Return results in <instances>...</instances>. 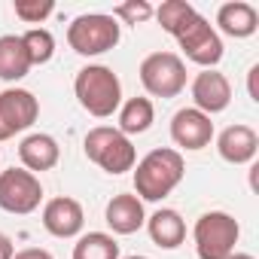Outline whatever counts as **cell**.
I'll use <instances>...</instances> for the list:
<instances>
[{
    "mask_svg": "<svg viewBox=\"0 0 259 259\" xmlns=\"http://www.w3.org/2000/svg\"><path fill=\"white\" fill-rule=\"evenodd\" d=\"M135 171V192L141 201H162L165 195H171L183 174H186V162L180 156V150L174 147H159V150H150Z\"/></svg>",
    "mask_w": 259,
    "mask_h": 259,
    "instance_id": "obj_1",
    "label": "cell"
},
{
    "mask_svg": "<svg viewBox=\"0 0 259 259\" xmlns=\"http://www.w3.org/2000/svg\"><path fill=\"white\" fill-rule=\"evenodd\" d=\"M192 10H195V7H192V4H186V0H165V4H162L153 16L159 19V25H162L168 34H174V31H177V25H180Z\"/></svg>",
    "mask_w": 259,
    "mask_h": 259,
    "instance_id": "obj_22",
    "label": "cell"
},
{
    "mask_svg": "<svg viewBox=\"0 0 259 259\" xmlns=\"http://www.w3.org/2000/svg\"><path fill=\"white\" fill-rule=\"evenodd\" d=\"M217 150L229 165H247L256 159L259 153V135L253 132L250 125H229L226 132L217 138Z\"/></svg>",
    "mask_w": 259,
    "mask_h": 259,
    "instance_id": "obj_14",
    "label": "cell"
},
{
    "mask_svg": "<svg viewBox=\"0 0 259 259\" xmlns=\"http://www.w3.org/2000/svg\"><path fill=\"white\" fill-rule=\"evenodd\" d=\"M119 259H150V256H141V253H135V256H119Z\"/></svg>",
    "mask_w": 259,
    "mask_h": 259,
    "instance_id": "obj_29",
    "label": "cell"
},
{
    "mask_svg": "<svg viewBox=\"0 0 259 259\" xmlns=\"http://www.w3.org/2000/svg\"><path fill=\"white\" fill-rule=\"evenodd\" d=\"M31 70L28 49L19 34H4L0 37V79L4 82H19Z\"/></svg>",
    "mask_w": 259,
    "mask_h": 259,
    "instance_id": "obj_18",
    "label": "cell"
},
{
    "mask_svg": "<svg viewBox=\"0 0 259 259\" xmlns=\"http://www.w3.org/2000/svg\"><path fill=\"white\" fill-rule=\"evenodd\" d=\"M256 73H259V64H253L250 73H247V79H250V98H253V101H259V92H256Z\"/></svg>",
    "mask_w": 259,
    "mask_h": 259,
    "instance_id": "obj_27",
    "label": "cell"
},
{
    "mask_svg": "<svg viewBox=\"0 0 259 259\" xmlns=\"http://www.w3.org/2000/svg\"><path fill=\"white\" fill-rule=\"evenodd\" d=\"M156 122V107L150 98H128L119 107V132L128 135H144Z\"/></svg>",
    "mask_w": 259,
    "mask_h": 259,
    "instance_id": "obj_19",
    "label": "cell"
},
{
    "mask_svg": "<svg viewBox=\"0 0 259 259\" xmlns=\"http://www.w3.org/2000/svg\"><path fill=\"white\" fill-rule=\"evenodd\" d=\"M19 159H22L25 171H31V174L40 171V174H43V171H52V168L58 165L61 147H58V141H55L52 135L37 132V135H28V138L19 144Z\"/></svg>",
    "mask_w": 259,
    "mask_h": 259,
    "instance_id": "obj_15",
    "label": "cell"
},
{
    "mask_svg": "<svg viewBox=\"0 0 259 259\" xmlns=\"http://www.w3.org/2000/svg\"><path fill=\"white\" fill-rule=\"evenodd\" d=\"M22 43H25V49H28L31 67H34V64H46V61L55 55V37H52V31H46V28H31V31H25V34H22Z\"/></svg>",
    "mask_w": 259,
    "mask_h": 259,
    "instance_id": "obj_21",
    "label": "cell"
},
{
    "mask_svg": "<svg viewBox=\"0 0 259 259\" xmlns=\"http://www.w3.org/2000/svg\"><path fill=\"white\" fill-rule=\"evenodd\" d=\"M43 201L40 177L25 168H7L0 171V210L7 213H34Z\"/></svg>",
    "mask_w": 259,
    "mask_h": 259,
    "instance_id": "obj_8",
    "label": "cell"
},
{
    "mask_svg": "<svg viewBox=\"0 0 259 259\" xmlns=\"http://www.w3.org/2000/svg\"><path fill=\"white\" fill-rule=\"evenodd\" d=\"M153 13H156V7L147 4V0H125V4H119L113 10V19L116 22L122 19L125 25H144L147 19H153Z\"/></svg>",
    "mask_w": 259,
    "mask_h": 259,
    "instance_id": "obj_23",
    "label": "cell"
},
{
    "mask_svg": "<svg viewBox=\"0 0 259 259\" xmlns=\"http://www.w3.org/2000/svg\"><path fill=\"white\" fill-rule=\"evenodd\" d=\"M192 238H195L198 259H229L241 238V226L226 210H207L195 220Z\"/></svg>",
    "mask_w": 259,
    "mask_h": 259,
    "instance_id": "obj_5",
    "label": "cell"
},
{
    "mask_svg": "<svg viewBox=\"0 0 259 259\" xmlns=\"http://www.w3.org/2000/svg\"><path fill=\"white\" fill-rule=\"evenodd\" d=\"M16 256V244L7 232H0V259H13Z\"/></svg>",
    "mask_w": 259,
    "mask_h": 259,
    "instance_id": "obj_26",
    "label": "cell"
},
{
    "mask_svg": "<svg viewBox=\"0 0 259 259\" xmlns=\"http://www.w3.org/2000/svg\"><path fill=\"white\" fill-rule=\"evenodd\" d=\"M73 259H119V244L107 232H85L73 244Z\"/></svg>",
    "mask_w": 259,
    "mask_h": 259,
    "instance_id": "obj_20",
    "label": "cell"
},
{
    "mask_svg": "<svg viewBox=\"0 0 259 259\" xmlns=\"http://www.w3.org/2000/svg\"><path fill=\"white\" fill-rule=\"evenodd\" d=\"M171 141L180 150H204L213 141V122L195 107H183L171 116Z\"/></svg>",
    "mask_w": 259,
    "mask_h": 259,
    "instance_id": "obj_10",
    "label": "cell"
},
{
    "mask_svg": "<svg viewBox=\"0 0 259 259\" xmlns=\"http://www.w3.org/2000/svg\"><path fill=\"white\" fill-rule=\"evenodd\" d=\"M122 37V28L113 16L107 13H85V16H76L70 25H67V43L76 55H104L110 52Z\"/></svg>",
    "mask_w": 259,
    "mask_h": 259,
    "instance_id": "obj_6",
    "label": "cell"
},
{
    "mask_svg": "<svg viewBox=\"0 0 259 259\" xmlns=\"http://www.w3.org/2000/svg\"><path fill=\"white\" fill-rule=\"evenodd\" d=\"M104 220L107 226L113 229V235H135L138 229H144L147 223V210H144V201L132 192H119L107 201V210H104Z\"/></svg>",
    "mask_w": 259,
    "mask_h": 259,
    "instance_id": "obj_13",
    "label": "cell"
},
{
    "mask_svg": "<svg viewBox=\"0 0 259 259\" xmlns=\"http://www.w3.org/2000/svg\"><path fill=\"white\" fill-rule=\"evenodd\" d=\"M73 95L79 107L98 119L113 116L122 107V82L107 64H89L73 79Z\"/></svg>",
    "mask_w": 259,
    "mask_h": 259,
    "instance_id": "obj_2",
    "label": "cell"
},
{
    "mask_svg": "<svg viewBox=\"0 0 259 259\" xmlns=\"http://www.w3.org/2000/svg\"><path fill=\"white\" fill-rule=\"evenodd\" d=\"M13 259H55L49 250H43V247H25V250H19Z\"/></svg>",
    "mask_w": 259,
    "mask_h": 259,
    "instance_id": "obj_25",
    "label": "cell"
},
{
    "mask_svg": "<svg viewBox=\"0 0 259 259\" xmlns=\"http://www.w3.org/2000/svg\"><path fill=\"white\" fill-rule=\"evenodd\" d=\"M229 259H253V256H250V253H232Z\"/></svg>",
    "mask_w": 259,
    "mask_h": 259,
    "instance_id": "obj_28",
    "label": "cell"
},
{
    "mask_svg": "<svg viewBox=\"0 0 259 259\" xmlns=\"http://www.w3.org/2000/svg\"><path fill=\"white\" fill-rule=\"evenodd\" d=\"M171 37L180 43L183 55H186L192 64L204 67V70H213V64H220V58H223V40H220V34L213 31V25H210L198 10H192V13L177 25V31H174Z\"/></svg>",
    "mask_w": 259,
    "mask_h": 259,
    "instance_id": "obj_4",
    "label": "cell"
},
{
    "mask_svg": "<svg viewBox=\"0 0 259 259\" xmlns=\"http://www.w3.org/2000/svg\"><path fill=\"white\" fill-rule=\"evenodd\" d=\"M85 226V213L82 204L70 195H58L49 198L43 207V229L55 238H76Z\"/></svg>",
    "mask_w": 259,
    "mask_h": 259,
    "instance_id": "obj_11",
    "label": "cell"
},
{
    "mask_svg": "<svg viewBox=\"0 0 259 259\" xmlns=\"http://www.w3.org/2000/svg\"><path fill=\"white\" fill-rule=\"evenodd\" d=\"M141 82L153 98H177L186 89V64L177 52H153L141 61Z\"/></svg>",
    "mask_w": 259,
    "mask_h": 259,
    "instance_id": "obj_7",
    "label": "cell"
},
{
    "mask_svg": "<svg viewBox=\"0 0 259 259\" xmlns=\"http://www.w3.org/2000/svg\"><path fill=\"white\" fill-rule=\"evenodd\" d=\"M192 101L195 110H201L204 116L223 113L232 104V82L220 70H201L192 79Z\"/></svg>",
    "mask_w": 259,
    "mask_h": 259,
    "instance_id": "obj_12",
    "label": "cell"
},
{
    "mask_svg": "<svg viewBox=\"0 0 259 259\" xmlns=\"http://www.w3.org/2000/svg\"><path fill=\"white\" fill-rule=\"evenodd\" d=\"M217 25H220V31L226 37L247 40L259 28V13H256V7L244 4V0H229V4H223L220 13H217Z\"/></svg>",
    "mask_w": 259,
    "mask_h": 259,
    "instance_id": "obj_16",
    "label": "cell"
},
{
    "mask_svg": "<svg viewBox=\"0 0 259 259\" xmlns=\"http://www.w3.org/2000/svg\"><path fill=\"white\" fill-rule=\"evenodd\" d=\"M55 13V4L52 0H19L16 4V16L28 25H40L43 19H49Z\"/></svg>",
    "mask_w": 259,
    "mask_h": 259,
    "instance_id": "obj_24",
    "label": "cell"
},
{
    "mask_svg": "<svg viewBox=\"0 0 259 259\" xmlns=\"http://www.w3.org/2000/svg\"><path fill=\"white\" fill-rule=\"evenodd\" d=\"M144 226H147L153 244L162 247V250H177L186 241V223L174 207H159L153 217H147Z\"/></svg>",
    "mask_w": 259,
    "mask_h": 259,
    "instance_id": "obj_17",
    "label": "cell"
},
{
    "mask_svg": "<svg viewBox=\"0 0 259 259\" xmlns=\"http://www.w3.org/2000/svg\"><path fill=\"white\" fill-rule=\"evenodd\" d=\"M82 150L107 174H125L138 165V153H135L132 138H125L119 128H110V125L92 128L82 141Z\"/></svg>",
    "mask_w": 259,
    "mask_h": 259,
    "instance_id": "obj_3",
    "label": "cell"
},
{
    "mask_svg": "<svg viewBox=\"0 0 259 259\" xmlns=\"http://www.w3.org/2000/svg\"><path fill=\"white\" fill-rule=\"evenodd\" d=\"M40 116V101L28 89L0 92V141H10L19 132L31 128Z\"/></svg>",
    "mask_w": 259,
    "mask_h": 259,
    "instance_id": "obj_9",
    "label": "cell"
}]
</instances>
